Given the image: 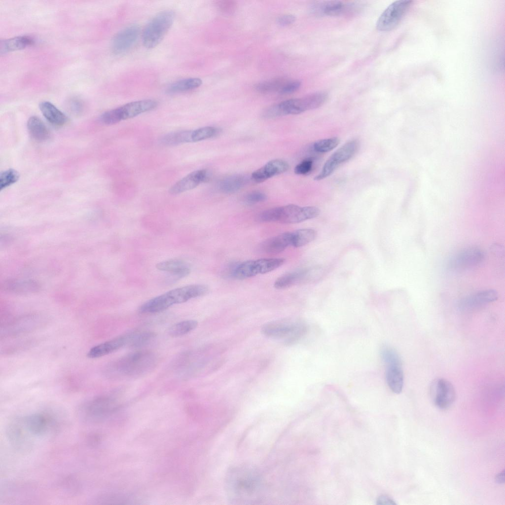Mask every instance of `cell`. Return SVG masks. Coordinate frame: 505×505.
Returning a JSON list of instances; mask_svg holds the SVG:
<instances>
[{
    "label": "cell",
    "mask_w": 505,
    "mask_h": 505,
    "mask_svg": "<svg viewBox=\"0 0 505 505\" xmlns=\"http://www.w3.org/2000/svg\"><path fill=\"white\" fill-rule=\"evenodd\" d=\"M226 486L230 499L237 504L254 501L260 490L259 479L256 473L244 468L236 469L229 472Z\"/></svg>",
    "instance_id": "1"
},
{
    "label": "cell",
    "mask_w": 505,
    "mask_h": 505,
    "mask_svg": "<svg viewBox=\"0 0 505 505\" xmlns=\"http://www.w3.org/2000/svg\"><path fill=\"white\" fill-rule=\"evenodd\" d=\"M157 358L147 351H138L130 353L110 363L105 369L108 377H137L144 375L154 368Z\"/></svg>",
    "instance_id": "2"
},
{
    "label": "cell",
    "mask_w": 505,
    "mask_h": 505,
    "mask_svg": "<svg viewBox=\"0 0 505 505\" xmlns=\"http://www.w3.org/2000/svg\"><path fill=\"white\" fill-rule=\"evenodd\" d=\"M320 213L319 209L316 207H301L289 204L265 210L259 215L258 218L263 222L293 224L315 218Z\"/></svg>",
    "instance_id": "3"
},
{
    "label": "cell",
    "mask_w": 505,
    "mask_h": 505,
    "mask_svg": "<svg viewBox=\"0 0 505 505\" xmlns=\"http://www.w3.org/2000/svg\"><path fill=\"white\" fill-rule=\"evenodd\" d=\"M174 12L165 10L156 14L148 23L142 34V41L144 47L152 48L163 39L173 24Z\"/></svg>",
    "instance_id": "4"
},
{
    "label": "cell",
    "mask_w": 505,
    "mask_h": 505,
    "mask_svg": "<svg viewBox=\"0 0 505 505\" xmlns=\"http://www.w3.org/2000/svg\"><path fill=\"white\" fill-rule=\"evenodd\" d=\"M157 105V102L152 99L132 102L105 112L101 115L100 119L105 124H115L153 110Z\"/></svg>",
    "instance_id": "5"
},
{
    "label": "cell",
    "mask_w": 505,
    "mask_h": 505,
    "mask_svg": "<svg viewBox=\"0 0 505 505\" xmlns=\"http://www.w3.org/2000/svg\"><path fill=\"white\" fill-rule=\"evenodd\" d=\"M306 330V326L303 323L281 320L267 323L261 327V332L264 335L273 338H285L287 345L298 341Z\"/></svg>",
    "instance_id": "6"
},
{
    "label": "cell",
    "mask_w": 505,
    "mask_h": 505,
    "mask_svg": "<svg viewBox=\"0 0 505 505\" xmlns=\"http://www.w3.org/2000/svg\"><path fill=\"white\" fill-rule=\"evenodd\" d=\"M328 94L325 92H318L301 98L287 100L276 104L279 116L297 114L322 106L326 101Z\"/></svg>",
    "instance_id": "7"
},
{
    "label": "cell",
    "mask_w": 505,
    "mask_h": 505,
    "mask_svg": "<svg viewBox=\"0 0 505 505\" xmlns=\"http://www.w3.org/2000/svg\"><path fill=\"white\" fill-rule=\"evenodd\" d=\"M285 262L282 258H261L244 261L236 265L232 276L243 280L272 271L282 266Z\"/></svg>",
    "instance_id": "8"
},
{
    "label": "cell",
    "mask_w": 505,
    "mask_h": 505,
    "mask_svg": "<svg viewBox=\"0 0 505 505\" xmlns=\"http://www.w3.org/2000/svg\"><path fill=\"white\" fill-rule=\"evenodd\" d=\"M412 1L399 0L392 3L383 12L376 22V28L382 32L394 29L400 22Z\"/></svg>",
    "instance_id": "9"
},
{
    "label": "cell",
    "mask_w": 505,
    "mask_h": 505,
    "mask_svg": "<svg viewBox=\"0 0 505 505\" xmlns=\"http://www.w3.org/2000/svg\"><path fill=\"white\" fill-rule=\"evenodd\" d=\"M207 286L194 284L185 286L168 291L160 295L168 309L175 304H179L206 294L208 291Z\"/></svg>",
    "instance_id": "10"
},
{
    "label": "cell",
    "mask_w": 505,
    "mask_h": 505,
    "mask_svg": "<svg viewBox=\"0 0 505 505\" xmlns=\"http://www.w3.org/2000/svg\"><path fill=\"white\" fill-rule=\"evenodd\" d=\"M484 257V253L479 249H466L450 258L448 262V267L455 271L465 270L480 264L483 260Z\"/></svg>",
    "instance_id": "11"
},
{
    "label": "cell",
    "mask_w": 505,
    "mask_h": 505,
    "mask_svg": "<svg viewBox=\"0 0 505 505\" xmlns=\"http://www.w3.org/2000/svg\"><path fill=\"white\" fill-rule=\"evenodd\" d=\"M431 393L434 404L442 409L449 408L456 397L454 386L450 382L443 378L436 379L433 381Z\"/></svg>",
    "instance_id": "12"
},
{
    "label": "cell",
    "mask_w": 505,
    "mask_h": 505,
    "mask_svg": "<svg viewBox=\"0 0 505 505\" xmlns=\"http://www.w3.org/2000/svg\"><path fill=\"white\" fill-rule=\"evenodd\" d=\"M140 32L138 25H130L117 33L113 37L111 48L115 55L128 52L137 40Z\"/></svg>",
    "instance_id": "13"
},
{
    "label": "cell",
    "mask_w": 505,
    "mask_h": 505,
    "mask_svg": "<svg viewBox=\"0 0 505 505\" xmlns=\"http://www.w3.org/2000/svg\"><path fill=\"white\" fill-rule=\"evenodd\" d=\"M209 173L206 169L192 172L180 180L172 186L169 192L172 195H177L190 190L209 179Z\"/></svg>",
    "instance_id": "14"
},
{
    "label": "cell",
    "mask_w": 505,
    "mask_h": 505,
    "mask_svg": "<svg viewBox=\"0 0 505 505\" xmlns=\"http://www.w3.org/2000/svg\"><path fill=\"white\" fill-rule=\"evenodd\" d=\"M117 407L118 405L113 398L103 396L89 401L85 405V410L90 417L99 418L110 414Z\"/></svg>",
    "instance_id": "15"
},
{
    "label": "cell",
    "mask_w": 505,
    "mask_h": 505,
    "mask_svg": "<svg viewBox=\"0 0 505 505\" xmlns=\"http://www.w3.org/2000/svg\"><path fill=\"white\" fill-rule=\"evenodd\" d=\"M156 267L159 270L169 273L166 281L169 283L187 276L190 272L188 264L179 259H171L159 262L156 264Z\"/></svg>",
    "instance_id": "16"
},
{
    "label": "cell",
    "mask_w": 505,
    "mask_h": 505,
    "mask_svg": "<svg viewBox=\"0 0 505 505\" xmlns=\"http://www.w3.org/2000/svg\"><path fill=\"white\" fill-rule=\"evenodd\" d=\"M289 167L288 164L284 160H272L254 171L252 174V178L256 182H262L271 177L285 173Z\"/></svg>",
    "instance_id": "17"
},
{
    "label": "cell",
    "mask_w": 505,
    "mask_h": 505,
    "mask_svg": "<svg viewBox=\"0 0 505 505\" xmlns=\"http://www.w3.org/2000/svg\"><path fill=\"white\" fill-rule=\"evenodd\" d=\"M498 297V292L494 289L481 290L463 298L459 306L462 310L477 308L496 301Z\"/></svg>",
    "instance_id": "18"
},
{
    "label": "cell",
    "mask_w": 505,
    "mask_h": 505,
    "mask_svg": "<svg viewBox=\"0 0 505 505\" xmlns=\"http://www.w3.org/2000/svg\"><path fill=\"white\" fill-rule=\"evenodd\" d=\"M126 346L124 335L114 338L98 344L87 352V356L90 359H97L111 354Z\"/></svg>",
    "instance_id": "19"
},
{
    "label": "cell",
    "mask_w": 505,
    "mask_h": 505,
    "mask_svg": "<svg viewBox=\"0 0 505 505\" xmlns=\"http://www.w3.org/2000/svg\"><path fill=\"white\" fill-rule=\"evenodd\" d=\"M291 246L292 247V232H288L267 239L261 244V249L268 253H277Z\"/></svg>",
    "instance_id": "20"
},
{
    "label": "cell",
    "mask_w": 505,
    "mask_h": 505,
    "mask_svg": "<svg viewBox=\"0 0 505 505\" xmlns=\"http://www.w3.org/2000/svg\"><path fill=\"white\" fill-rule=\"evenodd\" d=\"M352 6L346 5L341 1H320L313 4L312 12L318 15L337 16L352 9Z\"/></svg>",
    "instance_id": "21"
},
{
    "label": "cell",
    "mask_w": 505,
    "mask_h": 505,
    "mask_svg": "<svg viewBox=\"0 0 505 505\" xmlns=\"http://www.w3.org/2000/svg\"><path fill=\"white\" fill-rule=\"evenodd\" d=\"M402 363L386 365V380L390 390L395 394L401 392L404 384Z\"/></svg>",
    "instance_id": "22"
},
{
    "label": "cell",
    "mask_w": 505,
    "mask_h": 505,
    "mask_svg": "<svg viewBox=\"0 0 505 505\" xmlns=\"http://www.w3.org/2000/svg\"><path fill=\"white\" fill-rule=\"evenodd\" d=\"M39 322V317L36 315H30L18 318L10 322L4 328V334L16 335L32 329L37 325Z\"/></svg>",
    "instance_id": "23"
},
{
    "label": "cell",
    "mask_w": 505,
    "mask_h": 505,
    "mask_svg": "<svg viewBox=\"0 0 505 505\" xmlns=\"http://www.w3.org/2000/svg\"><path fill=\"white\" fill-rule=\"evenodd\" d=\"M39 107L43 115L52 124L61 126L67 122L66 115L50 102H41Z\"/></svg>",
    "instance_id": "24"
},
{
    "label": "cell",
    "mask_w": 505,
    "mask_h": 505,
    "mask_svg": "<svg viewBox=\"0 0 505 505\" xmlns=\"http://www.w3.org/2000/svg\"><path fill=\"white\" fill-rule=\"evenodd\" d=\"M34 43V39L29 36H18L4 39L0 42L1 55L23 49Z\"/></svg>",
    "instance_id": "25"
},
{
    "label": "cell",
    "mask_w": 505,
    "mask_h": 505,
    "mask_svg": "<svg viewBox=\"0 0 505 505\" xmlns=\"http://www.w3.org/2000/svg\"><path fill=\"white\" fill-rule=\"evenodd\" d=\"M27 128L30 136L36 141H46L50 138V133L48 128L37 116H33L28 119Z\"/></svg>",
    "instance_id": "26"
},
{
    "label": "cell",
    "mask_w": 505,
    "mask_h": 505,
    "mask_svg": "<svg viewBox=\"0 0 505 505\" xmlns=\"http://www.w3.org/2000/svg\"><path fill=\"white\" fill-rule=\"evenodd\" d=\"M155 332L151 331H136L124 335L126 346L139 348L150 343L155 337Z\"/></svg>",
    "instance_id": "27"
},
{
    "label": "cell",
    "mask_w": 505,
    "mask_h": 505,
    "mask_svg": "<svg viewBox=\"0 0 505 505\" xmlns=\"http://www.w3.org/2000/svg\"><path fill=\"white\" fill-rule=\"evenodd\" d=\"M359 143L357 140H352L345 144L336 150L330 157L339 166L350 159L356 153Z\"/></svg>",
    "instance_id": "28"
},
{
    "label": "cell",
    "mask_w": 505,
    "mask_h": 505,
    "mask_svg": "<svg viewBox=\"0 0 505 505\" xmlns=\"http://www.w3.org/2000/svg\"><path fill=\"white\" fill-rule=\"evenodd\" d=\"M25 423L29 431L34 434L39 435L47 431L48 421L44 415L35 414L28 417Z\"/></svg>",
    "instance_id": "29"
},
{
    "label": "cell",
    "mask_w": 505,
    "mask_h": 505,
    "mask_svg": "<svg viewBox=\"0 0 505 505\" xmlns=\"http://www.w3.org/2000/svg\"><path fill=\"white\" fill-rule=\"evenodd\" d=\"M308 271L299 270L286 273L276 280L274 287L277 289H284L291 287L306 277Z\"/></svg>",
    "instance_id": "30"
},
{
    "label": "cell",
    "mask_w": 505,
    "mask_h": 505,
    "mask_svg": "<svg viewBox=\"0 0 505 505\" xmlns=\"http://www.w3.org/2000/svg\"><path fill=\"white\" fill-rule=\"evenodd\" d=\"M202 83L199 78L191 77L179 80L171 84L167 88L168 94H175L189 90L199 87Z\"/></svg>",
    "instance_id": "31"
},
{
    "label": "cell",
    "mask_w": 505,
    "mask_h": 505,
    "mask_svg": "<svg viewBox=\"0 0 505 505\" xmlns=\"http://www.w3.org/2000/svg\"><path fill=\"white\" fill-rule=\"evenodd\" d=\"M192 131H180L168 133L160 139L161 144L165 146H174L192 142Z\"/></svg>",
    "instance_id": "32"
},
{
    "label": "cell",
    "mask_w": 505,
    "mask_h": 505,
    "mask_svg": "<svg viewBox=\"0 0 505 505\" xmlns=\"http://www.w3.org/2000/svg\"><path fill=\"white\" fill-rule=\"evenodd\" d=\"M245 178L240 175L229 176L220 182V190L225 193H233L239 191L244 185Z\"/></svg>",
    "instance_id": "33"
},
{
    "label": "cell",
    "mask_w": 505,
    "mask_h": 505,
    "mask_svg": "<svg viewBox=\"0 0 505 505\" xmlns=\"http://www.w3.org/2000/svg\"><path fill=\"white\" fill-rule=\"evenodd\" d=\"M316 232L311 228L300 229L292 232V247L298 248L313 241L316 237Z\"/></svg>",
    "instance_id": "34"
},
{
    "label": "cell",
    "mask_w": 505,
    "mask_h": 505,
    "mask_svg": "<svg viewBox=\"0 0 505 505\" xmlns=\"http://www.w3.org/2000/svg\"><path fill=\"white\" fill-rule=\"evenodd\" d=\"M289 80L284 77H278L264 81L256 84L255 90L261 93H269L274 92L278 93Z\"/></svg>",
    "instance_id": "35"
},
{
    "label": "cell",
    "mask_w": 505,
    "mask_h": 505,
    "mask_svg": "<svg viewBox=\"0 0 505 505\" xmlns=\"http://www.w3.org/2000/svg\"><path fill=\"white\" fill-rule=\"evenodd\" d=\"M197 325V321L194 320L183 321L172 325L168 330V333L174 337L181 336L194 330Z\"/></svg>",
    "instance_id": "36"
},
{
    "label": "cell",
    "mask_w": 505,
    "mask_h": 505,
    "mask_svg": "<svg viewBox=\"0 0 505 505\" xmlns=\"http://www.w3.org/2000/svg\"><path fill=\"white\" fill-rule=\"evenodd\" d=\"M31 281H15L8 283L6 287L8 290L19 293H25L36 291L37 286Z\"/></svg>",
    "instance_id": "37"
},
{
    "label": "cell",
    "mask_w": 505,
    "mask_h": 505,
    "mask_svg": "<svg viewBox=\"0 0 505 505\" xmlns=\"http://www.w3.org/2000/svg\"><path fill=\"white\" fill-rule=\"evenodd\" d=\"M339 142L340 140L337 137L322 139L315 142L313 148L317 152H327L336 147Z\"/></svg>",
    "instance_id": "38"
},
{
    "label": "cell",
    "mask_w": 505,
    "mask_h": 505,
    "mask_svg": "<svg viewBox=\"0 0 505 505\" xmlns=\"http://www.w3.org/2000/svg\"><path fill=\"white\" fill-rule=\"evenodd\" d=\"M217 133L218 130L213 127L207 126L198 128L192 131V142H199L212 138Z\"/></svg>",
    "instance_id": "39"
},
{
    "label": "cell",
    "mask_w": 505,
    "mask_h": 505,
    "mask_svg": "<svg viewBox=\"0 0 505 505\" xmlns=\"http://www.w3.org/2000/svg\"><path fill=\"white\" fill-rule=\"evenodd\" d=\"M19 176V173L13 169H9L1 172L0 175V190L17 182Z\"/></svg>",
    "instance_id": "40"
},
{
    "label": "cell",
    "mask_w": 505,
    "mask_h": 505,
    "mask_svg": "<svg viewBox=\"0 0 505 505\" xmlns=\"http://www.w3.org/2000/svg\"><path fill=\"white\" fill-rule=\"evenodd\" d=\"M381 356L386 365L401 363L400 358L398 353L393 348L383 346L381 350Z\"/></svg>",
    "instance_id": "41"
},
{
    "label": "cell",
    "mask_w": 505,
    "mask_h": 505,
    "mask_svg": "<svg viewBox=\"0 0 505 505\" xmlns=\"http://www.w3.org/2000/svg\"><path fill=\"white\" fill-rule=\"evenodd\" d=\"M338 165L330 157L325 163L321 172L314 178L315 180H323L330 176Z\"/></svg>",
    "instance_id": "42"
},
{
    "label": "cell",
    "mask_w": 505,
    "mask_h": 505,
    "mask_svg": "<svg viewBox=\"0 0 505 505\" xmlns=\"http://www.w3.org/2000/svg\"><path fill=\"white\" fill-rule=\"evenodd\" d=\"M67 109L73 115H78L81 114L84 109V106L83 102L76 98H72L70 99L67 104Z\"/></svg>",
    "instance_id": "43"
},
{
    "label": "cell",
    "mask_w": 505,
    "mask_h": 505,
    "mask_svg": "<svg viewBox=\"0 0 505 505\" xmlns=\"http://www.w3.org/2000/svg\"><path fill=\"white\" fill-rule=\"evenodd\" d=\"M313 164L312 159H306L295 166L294 172L297 175H306L311 171Z\"/></svg>",
    "instance_id": "44"
},
{
    "label": "cell",
    "mask_w": 505,
    "mask_h": 505,
    "mask_svg": "<svg viewBox=\"0 0 505 505\" xmlns=\"http://www.w3.org/2000/svg\"><path fill=\"white\" fill-rule=\"evenodd\" d=\"M266 199L267 196L264 193L256 191L248 194L245 198V201L247 204L252 205L263 202Z\"/></svg>",
    "instance_id": "45"
},
{
    "label": "cell",
    "mask_w": 505,
    "mask_h": 505,
    "mask_svg": "<svg viewBox=\"0 0 505 505\" xmlns=\"http://www.w3.org/2000/svg\"><path fill=\"white\" fill-rule=\"evenodd\" d=\"M217 5L221 12L227 14L234 12L237 7L236 2L232 0L219 1Z\"/></svg>",
    "instance_id": "46"
},
{
    "label": "cell",
    "mask_w": 505,
    "mask_h": 505,
    "mask_svg": "<svg viewBox=\"0 0 505 505\" xmlns=\"http://www.w3.org/2000/svg\"><path fill=\"white\" fill-rule=\"evenodd\" d=\"M301 83L298 80H288L279 92L281 94H290L297 91Z\"/></svg>",
    "instance_id": "47"
},
{
    "label": "cell",
    "mask_w": 505,
    "mask_h": 505,
    "mask_svg": "<svg viewBox=\"0 0 505 505\" xmlns=\"http://www.w3.org/2000/svg\"><path fill=\"white\" fill-rule=\"evenodd\" d=\"M295 20L294 16L291 14H286L279 17L277 21L279 25L285 27L292 24Z\"/></svg>",
    "instance_id": "48"
},
{
    "label": "cell",
    "mask_w": 505,
    "mask_h": 505,
    "mask_svg": "<svg viewBox=\"0 0 505 505\" xmlns=\"http://www.w3.org/2000/svg\"><path fill=\"white\" fill-rule=\"evenodd\" d=\"M377 505H395L396 503L395 502L390 498L389 497L386 496H381L379 497L376 501Z\"/></svg>",
    "instance_id": "49"
},
{
    "label": "cell",
    "mask_w": 505,
    "mask_h": 505,
    "mask_svg": "<svg viewBox=\"0 0 505 505\" xmlns=\"http://www.w3.org/2000/svg\"><path fill=\"white\" fill-rule=\"evenodd\" d=\"M495 481L497 483L499 484H502L505 482L504 470L496 475L495 477Z\"/></svg>",
    "instance_id": "50"
}]
</instances>
